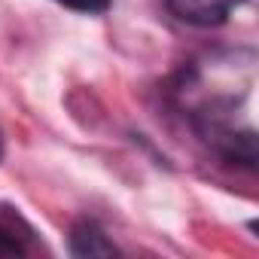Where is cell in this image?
<instances>
[{
    "instance_id": "1",
    "label": "cell",
    "mask_w": 259,
    "mask_h": 259,
    "mask_svg": "<svg viewBox=\"0 0 259 259\" xmlns=\"http://www.w3.org/2000/svg\"><path fill=\"white\" fill-rule=\"evenodd\" d=\"M244 0H168V10L180 19V22H189V25H198V28H210V25H220L232 16L235 7H241Z\"/></svg>"
},
{
    "instance_id": "2",
    "label": "cell",
    "mask_w": 259,
    "mask_h": 259,
    "mask_svg": "<svg viewBox=\"0 0 259 259\" xmlns=\"http://www.w3.org/2000/svg\"><path fill=\"white\" fill-rule=\"evenodd\" d=\"M70 250H73V256H113L116 253L113 241L98 226H92V223H82V226L73 229Z\"/></svg>"
},
{
    "instance_id": "3",
    "label": "cell",
    "mask_w": 259,
    "mask_h": 259,
    "mask_svg": "<svg viewBox=\"0 0 259 259\" xmlns=\"http://www.w3.org/2000/svg\"><path fill=\"white\" fill-rule=\"evenodd\" d=\"M58 4H64L70 10H79V13H104L110 7V0H58Z\"/></svg>"
},
{
    "instance_id": "4",
    "label": "cell",
    "mask_w": 259,
    "mask_h": 259,
    "mask_svg": "<svg viewBox=\"0 0 259 259\" xmlns=\"http://www.w3.org/2000/svg\"><path fill=\"white\" fill-rule=\"evenodd\" d=\"M19 253H25V247L19 244V238L10 235L7 229H0V256H19Z\"/></svg>"
},
{
    "instance_id": "5",
    "label": "cell",
    "mask_w": 259,
    "mask_h": 259,
    "mask_svg": "<svg viewBox=\"0 0 259 259\" xmlns=\"http://www.w3.org/2000/svg\"><path fill=\"white\" fill-rule=\"evenodd\" d=\"M0 159H4V135H0Z\"/></svg>"
}]
</instances>
